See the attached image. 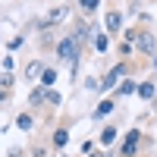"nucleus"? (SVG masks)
<instances>
[{
  "label": "nucleus",
  "mask_w": 157,
  "mask_h": 157,
  "mask_svg": "<svg viewBox=\"0 0 157 157\" xmlns=\"http://www.w3.org/2000/svg\"><path fill=\"white\" fill-rule=\"evenodd\" d=\"M78 50H82V44L75 41V35H63L60 41H57V60L69 63V75L72 78L78 72Z\"/></svg>",
  "instance_id": "1"
},
{
  "label": "nucleus",
  "mask_w": 157,
  "mask_h": 157,
  "mask_svg": "<svg viewBox=\"0 0 157 157\" xmlns=\"http://www.w3.org/2000/svg\"><path fill=\"white\" fill-rule=\"evenodd\" d=\"M123 78H129V63H123V60H120L113 69H107V75L101 78V91H116Z\"/></svg>",
  "instance_id": "2"
},
{
  "label": "nucleus",
  "mask_w": 157,
  "mask_h": 157,
  "mask_svg": "<svg viewBox=\"0 0 157 157\" xmlns=\"http://www.w3.org/2000/svg\"><path fill=\"white\" fill-rule=\"evenodd\" d=\"M138 148H141V129H129L123 145H120V157H135Z\"/></svg>",
  "instance_id": "3"
},
{
  "label": "nucleus",
  "mask_w": 157,
  "mask_h": 157,
  "mask_svg": "<svg viewBox=\"0 0 157 157\" xmlns=\"http://www.w3.org/2000/svg\"><path fill=\"white\" fill-rule=\"evenodd\" d=\"M135 50H141V54L154 57V54H157V41H154V35H151V32H135Z\"/></svg>",
  "instance_id": "4"
},
{
  "label": "nucleus",
  "mask_w": 157,
  "mask_h": 157,
  "mask_svg": "<svg viewBox=\"0 0 157 157\" xmlns=\"http://www.w3.org/2000/svg\"><path fill=\"white\" fill-rule=\"evenodd\" d=\"M104 29H107V35H120L123 32V13L120 10H110L107 16H104Z\"/></svg>",
  "instance_id": "5"
},
{
  "label": "nucleus",
  "mask_w": 157,
  "mask_h": 157,
  "mask_svg": "<svg viewBox=\"0 0 157 157\" xmlns=\"http://www.w3.org/2000/svg\"><path fill=\"white\" fill-rule=\"evenodd\" d=\"M110 113H113V98H104V101L98 104V110L91 113V120H94V123H101V120H107Z\"/></svg>",
  "instance_id": "6"
},
{
  "label": "nucleus",
  "mask_w": 157,
  "mask_h": 157,
  "mask_svg": "<svg viewBox=\"0 0 157 157\" xmlns=\"http://www.w3.org/2000/svg\"><path fill=\"white\" fill-rule=\"evenodd\" d=\"M66 16H69V6H54V10L44 16V25H60Z\"/></svg>",
  "instance_id": "7"
},
{
  "label": "nucleus",
  "mask_w": 157,
  "mask_h": 157,
  "mask_svg": "<svg viewBox=\"0 0 157 157\" xmlns=\"http://www.w3.org/2000/svg\"><path fill=\"white\" fill-rule=\"evenodd\" d=\"M91 47H94L98 54H107V47H110V38H107V32L94 29V38H91Z\"/></svg>",
  "instance_id": "8"
},
{
  "label": "nucleus",
  "mask_w": 157,
  "mask_h": 157,
  "mask_svg": "<svg viewBox=\"0 0 157 157\" xmlns=\"http://www.w3.org/2000/svg\"><path fill=\"white\" fill-rule=\"evenodd\" d=\"M44 69H47V66H44L41 60H32L29 66H25V78H32V82L38 78V82H41V75H44Z\"/></svg>",
  "instance_id": "9"
},
{
  "label": "nucleus",
  "mask_w": 157,
  "mask_h": 157,
  "mask_svg": "<svg viewBox=\"0 0 157 157\" xmlns=\"http://www.w3.org/2000/svg\"><path fill=\"white\" fill-rule=\"evenodd\" d=\"M129 94H138V82H132V78H123L120 88H116V98H129Z\"/></svg>",
  "instance_id": "10"
},
{
  "label": "nucleus",
  "mask_w": 157,
  "mask_h": 157,
  "mask_svg": "<svg viewBox=\"0 0 157 157\" xmlns=\"http://www.w3.org/2000/svg\"><path fill=\"white\" fill-rule=\"evenodd\" d=\"M138 98L141 101H154L157 98V85L154 82H138Z\"/></svg>",
  "instance_id": "11"
},
{
  "label": "nucleus",
  "mask_w": 157,
  "mask_h": 157,
  "mask_svg": "<svg viewBox=\"0 0 157 157\" xmlns=\"http://www.w3.org/2000/svg\"><path fill=\"white\" fill-rule=\"evenodd\" d=\"M54 82H57V69H54V66H47V69H44V75H41V82H38V85L50 91V88H54Z\"/></svg>",
  "instance_id": "12"
},
{
  "label": "nucleus",
  "mask_w": 157,
  "mask_h": 157,
  "mask_svg": "<svg viewBox=\"0 0 157 157\" xmlns=\"http://www.w3.org/2000/svg\"><path fill=\"white\" fill-rule=\"evenodd\" d=\"M98 6H101V0H78V10H82L85 16H94Z\"/></svg>",
  "instance_id": "13"
},
{
  "label": "nucleus",
  "mask_w": 157,
  "mask_h": 157,
  "mask_svg": "<svg viewBox=\"0 0 157 157\" xmlns=\"http://www.w3.org/2000/svg\"><path fill=\"white\" fill-rule=\"evenodd\" d=\"M116 135H120V132H116V126H104V132H101V145H113Z\"/></svg>",
  "instance_id": "14"
},
{
  "label": "nucleus",
  "mask_w": 157,
  "mask_h": 157,
  "mask_svg": "<svg viewBox=\"0 0 157 157\" xmlns=\"http://www.w3.org/2000/svg\"><path fill=\"white\" fill-rule=\"evenodd\" d=\"M69 145V129H57L54 132V148H66Z\"/></svg>",
  "instance_id": "15"
},
{
  "label": "nucleus",
  "mask_w": 157,
  "mask_h": 157,
  "mask_svg": "<svg viewBox=\"0 0 157 157\" xmlns=\"http://www.w3.org/2000/svg\"><path fill=\"white\" fill-rule=\"evenodd\" d=\"M16 126L22 129V132H29V129L35 126V120H32V113H19V116H16Z\"/></svg>",
  "instance_id": "16"
},
{
  "label": "nucleus",
  "mask_w": 157,
  "mask_h": 157,
  "mask_svg": "<svg viewBox=\"0 0 157 157\" xmlns=\"http://www.w3.org/2000/svg\"><path fill=\"white\" fill-rule=\"evenodd\" d=\"M47 101V88H41V85H38L35 91H32V98H29V104H35V107H38V104H44Z\"/></svg>",
  "instance_id": "17"
},
{
  "label": "nucleus",
  "mask_w": 157,
  "mask_h": 157,
  "mask_svg": "<svg viewBox=\"0 0 157 157\" xmlns=\"http://www.w3.org/2000/svg\"><path fill=\"white\" fill-rule=\"evenodd\" d=\"M47 104H50V107H60V104H63V94L50 88V91H47Z\"/></svg>",
  "instance_id": "18"
},
{
  "label": "nucleus",
  "mask_w": 157,
  "mask_h": 157,
  "mask_svg": "<svg viewBox=\"0 0 157 157\" xmlns=\"http://www.w3.org/2000/svg\"><path fill=\"white\" fill-rule=\"evenodd\" d=\"M0 66H3V72H13V66H16V57H13V54H3Z\"/></svg>",
  "instance_id": "19"
},
{
  "label": "nucleus",
  "mask_w": 157,
  "mask_h": 157,
  "mask_svg": "<svg viewBox=\"0 0 157 157\" xmlns=\"http://www.w3.org/2000/svg\"><path fill=\"white\" fill-rule=\"evenodd\" d=\"M132 50H135V41H126V38H123V41H120V57H129Z\"/></svg>",
  "instance_id": "20"
},
{
  "label": "nucleus",
  "mask_w": 157,
  "mask_h": 157,
  "mask_svg": "<svg viewBox=\"0 0 157 157\" xmlns=\"http://www.w3.org/2000/svg\"><path fill=\"white\" fill-rule=\"evenodd\" d=\"M0 88H3V91L13 88V72H3V75H0Z\"/></svg>",
  "instance_id": "21"
},
{
  "label": "nucleus",
  "mask_w": 157,
  "mask_h": 157,
  "mask_svg": "<svg viewBox=\"0 0 157 157\" xmlns=\"http://www.w3.org/2000/svg\"><path fill=\"white\" fill-rule=\"evenodd\" d=\"M22 44H25V35H19V38H13V41H10L6 47H10V50H19Z\"/></svg>",
  "instance_id": "22"
},
{
  "label": "nucleus",
  "mask_w": 157,
  "mask_h": 157,
  "mask_svg": "<svg viewBox=\"0 0 157 157\" xmlns=\"http://www.w3.org/2000/svg\"><path fill=\"white\" fill-rule=\"evenodd\" d=\"M6 157H22V151H19V148H13V151H10Z\"/></svg>",
  "instance_id": "23"
},
{
  "label": "nucleus",
  "mask_w": 157,
  "mask_h": 157,
  "mask_svg": "<svg viewBox=\"0 0 157 157\" xmlns=\"http://www.w3.org/2000/svg\"><path fill=\"white\" fill-rule=\"evenodd\" d=\"M151 66H154V69H157V54H154V60H151Z\"/></svg>",
  "instance_id": "24"
},
{
  "label": "nucleus",
  "mask_w": 157,
  "mask_h": 157,
  "mask_svg": "<svg viewBox=\"0 0 157 157\" xmlns=\"http://www.w3.org/2000/svg\"><path fill=\"white\" fill-rule=\"evenodd\" d=\"M88 157H107V154H88Z\"/></svg>",
  "instance_id": "25"
},
{
  "label": "nucleus",
  "mask_w": 157,
  "mask_h": 157,
  "mask_svg": "<svg viewBox=\"0 0 157 157\" xmlns=\"http://www.w3.org/2000/svg\"><path fill=\"white\" fill-rule=\"evenodd\" d=\"M57 157H63V154H57Z\"/></svg>",
  "instance_id": "26"
},
{
  "label": "nucleus",
  "mask_w": 157,
  "mask_h": 157,
  "mask_svg": "<svg viewBox=\"0 0 157 157\" xmlns=\"http://www.w3.org/2000/svg\"><path fill=\"white\" fill-rule=\"evenodd\" d=\"M154 104H157V98H154Z\"/></svg>",
  "instance_id": "27"
}]
</instances>
